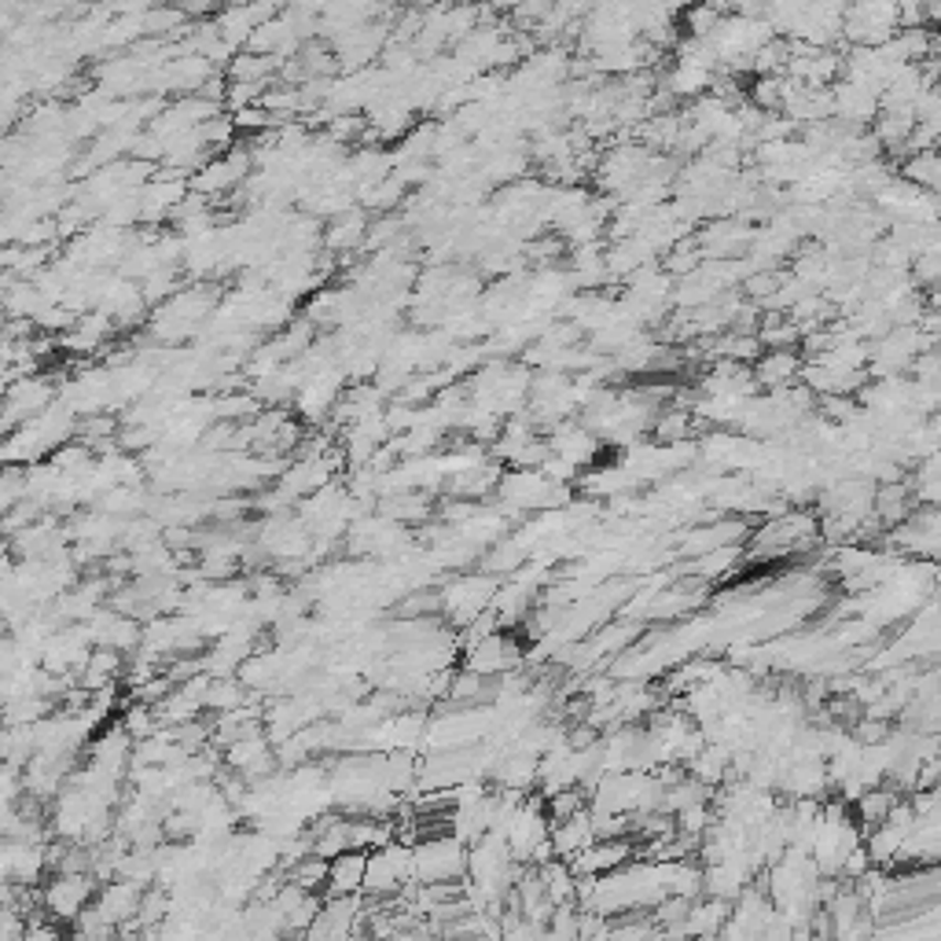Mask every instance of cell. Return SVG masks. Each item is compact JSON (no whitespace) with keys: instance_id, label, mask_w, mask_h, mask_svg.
I'll return each mask as SVG.
<instances>
[{"instance_id":"1","label":"cell","mask_w":941,"mask_h":941,"mask_svg":"<svg viewBox=\"0 0 941 941\" xmlns=\"http://www.w3.org/2000/svg\"><path fill=\"white\" fill-rule=\"evenodd\" d=\"M500 588V577L497 574H486V571H475V574H456L448 577V582L437 588V615L448 618V626L459 629L467 626L475 615H483V610L494 604Z\"/></svg>"},{"instance_id":"2","label":"cell","mask_w":941,"mask_h":941,"mask_svg":"<svg viewBox=\"0 0 941 941\" xmlns=\"http://www.w3.org/2000/svg\"><path fill=\"white\" fill-rule=\"evenodd\" d=\"M409 883H415L412 846H404V842L390 839L387 846H379V850L368 853L365 883H360V894H365L368 901H390V897H398Z\"/></svg>"},{"instance_id":"3","label":"cell","mask_w":941,"mask_h":941,"mask_svg":"<svg viewBox=\"0 0 941 941\" xmlns=\"http://www.w3.org/2000/svg\"><path fill=\"white\" fill-rule=\"evenodd\" d=\"M415 883H456L467 875V846L456 835H423L412 846Z\"/></svg>"},{"instance_id":"4","label":"cell","mask_w":941,"mask_h":941,"mask_svg":"<svg viewBox=\"0 0 941 941\" xmlns=\"http://www.w3.org/2000/svg\"><path fill=\"white\" fill-rule=\"evenodd\" d=\"M96 886H100V879H93L89 872H52V879L45 886H37L41 912L63 927H71L82 908L93 901Z\"/></svg>"},{"instance_id":"5","label":"cell","mask_w":941,"mask_h":941,"mask_svg":"<svg viewBox=\"0 0 941 941\" xmlns=\"http://www.w3.org/2000/svg\"><path fill=\"white\" fill-rule=\"evenodd\" d=\"M56 401V387H52V379L45 376H19L12 382H4V393H0V420H4L8 426L23 423L30 420V415H37L41 409H48V404Z\"/></svg>"},{"instance_id":"6","label":"cell","mask_w":941,"mask_h":941,"mask_svg":"<svg viewBox=\"0 0 941 941\" xmlns=\"http://www.w3.org/2000/svg\"><path fill=\"white\" fill-rule=\"evenodd\" d=\"M464 651H467V659H464V662H467V670L483 673V677H489V681L527 662V655H522L519 640L511 637L508 629L489 632V637H483L478 643H470V648H464Z\"/></svg>"},{"instance_id":"7","label":"cell","mask_w":941,"mask_h":941,"mask_svg":"<svg viewBox=\"0 0 941 941\" xmlns=\"http://www.w3.org/2000/svg\"><path fill=\"white\" fill-rule=\"evenodd\" d=\"M637 853H640V846H637V842H632L629 835L596 839L593 846L582 850L574 861H566V864H571L574 875H607V872L621 868V864H629L632 857H637Z\"/></svg>"},{"instance_id":"8","label":"cell","mask_w":941,"mask_h":941,"mask_svg":"<svg viewBox=\"0 0 941 941\" xmlns=\"http://www.w3.org/2000/svg\"><path fill=\"white\" fill-rule=\"evenodd\" d=\"M140 886L137 883H129V879H107L104 886H96V894H93V908L96 912H100V919L107 927H122L126 919H133L137 916V908H140Z\"/></svg>"},{"instance_id":"9","label":"cell","mask_w":941,"mask_h":941,"mask_svg":"<svg viewBox=\"0 0 941 941\" xmlns=\"http://www.w3.org/2000/svg\"><path fill=\"white\" fill-rule=\"evenodd\" d=\"M805 360L798 357V349H769V354H758L750 360V376L758 390H783L798 382V371H802Z\"/></svg>"},{"instance_id":"10","label":"cell","mask_w":941,"mask_h":941,"mask_svg":"<svg viewBox=\"0 0 941 941\" xmlns=\"http://www.w3.org/2000/svg\"><path fill=\"white\" fill-rule=\"evenodd\" d=\"M549 448H552V453L560 456V459H566V464L585 467V464H593V459H596L599 442H596V434L588 431L585 423L563 420V423H555V434H552Z\"/></svg>"},{"instance_id":"11","label":"cell","mask_w":941,"mask_h":941,"mask_svg":"<svg viewBox=\"0 0 941 941\" xmlns=\"http://www.w3.org/2000/svg\"><path fill=\"white\" fill-rule=\"evenodd\" d=\"M739 560H743V544H721V549H710L695 560H688L684 566H677L673 574H692L699 582L706 585H717L732 577V571H739Z\"/></svg>"},{"instance_id":"12","label":"cell","mask_w":941,"mask_h":941,"mask_svg":"<svg viewBox=\"0 0 941 941\" xmlns=\"http://www.w3.org/2000/svg\"><path fill=\"white\" fill-rule=\"evenodd\" d=\"M596 842L593 835V820H588V809L574 816H563V820H552V853L560 861H574L577 853L588 850Z\"/></svg>"},{"instance_id":"13","label":"cell","mask_w":941,"mask_h":941,"mask_svg":"<svg viewBox=\"0 0 941 941\" xmlns=\"http://www.w3.org/2000/svg\"><path fill=\"white\" fill-rule=\"evenodd\" d=\"M365 232H368V214L365 210H343L332 217V225L324 228V247L327 255H349V250L365 247Z\"/></svg>"},{"instance_id":"14","label":"cell","mask_w":941,"mask_h":941,"mask_svg":"<svg viewBox=\"0 0 941 941\" xmlns=\"http://www.w3.org/2000/svg\"><path fill=\"white\" fill-rule=\"evenodd\" d=\"M732 912V901L725 897H714V894H699L692 905H688V916H684V934H699V938H717L721 927Z\"/></svg>"},{"instance_id":"15","label":"cell","mask_w":941,"mask_h":941,"mask_svg":"<svg viewBox=\"0 0 941 941\" xmlns=\"http://www.w3.org/2000/svg\"><path fill=\"white\" fill-rule=\"evenodd\" d=\"M365 861L368 853L360 850H346L338 857L327 861V894H360V883H365Z\"/></svg>"},{"instance_id":"16","label":"cell","mask_w":941,"mask_h":941,"mask_svg":"<svg viewBox=\"0 0 941 941\" xmlns=\"http://www.w3.org/2000/svg\"><path fill=\"white\" fill-rule=\"evenodd\" d=\"M346 828H349V850H360V853L387 846V842L393 839V820L390 816L354 813V816H346Z\"/></svg>"},{"instance_id":"17","label":"cell","mask_w":941,"mask_h":941,"mask_svg":"<svg viewBox=\"0 0 941 941\" xmlns=\"http://www.w3.org/2000/svg\"><path fill=\"white\" fill-rule=\"evenodd\" d=\"M247 699H250V692L244 688L239 677H210L206 695H203V710H206V714H225V710L244 706Z\"/></svg>"},{"instance_id":"18","label":"cell","mask_w":941,"mask_h":941,"mask_svg":"<svg viewBox=\"0 0 941 941\" xmlns=\"http://www.w3.org/2000/svg\"><path fill=\"white\" fill-rule=\"evenodd\" d=\"M291 883H299L302 890H324V883H327V861L321 857V853H305L302 861H294L288 872Z\"/></svg>"},{"instance_id":"19","label":"cell","mask_w":941,"mask_h":941,"mask_svg":"<svg viewBox=\"0 0 941 941\" xmlns=\"http://www.w3.org/2000/svg\"><path fill=\"white\" fill-rule=\"evenodd\" d=\"M23 794H26V787H23V769H19V765L0 761V802H4V805H15Z\"/></svg>"},{"instance_id":"20","label":"cell","mask_w":941,"mask_h":941,"mask_svg":"<svg viewBox=\"0 0 941 941\" xmlns=\"http://www.w3.org/2000/svg\"><path fill=\"white\" fill-rule=\"evenodd\" d=\"M15 666H26V655L12 632H0V673L15 670Z\"/></svg>"}]
</instances>
